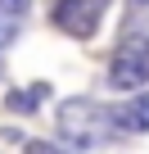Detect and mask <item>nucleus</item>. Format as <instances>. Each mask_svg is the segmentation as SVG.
Listing matches in <instances>:
<instances>
[{"label": "nucleus", "mask_w": 149, "mask_h": 154, "mask_svg": "<svg viewBox=\"0 0 149 154\" xmlns=\"http://www.w3.org/2000/svg\"><path fill=\"white\" fill-rule=\"evenodd\" d=\"M104 9H109V0H54L50 18H54V27H63L68 36H91V32L100 27Z\"/></svg>", "instance_id": "7ed1b4c3"}, {"label": "nucleus", "mask_w": 149, "mask_h": 154, "mask_svg": "<svg viewBox=\"0 0 149 154\" xmlns=\"http://www.w3.org/2000/svg\"><path fill=\"white\" fill-rule=\"evenodd\" d=\"M23 154H63V149H59V145H45V140H27Z\"/></svg>", "instance_id": "6e6552de"}, {"label": "nucleus", "mask_w": 149, "mask_h": 154, "mask_svg": "<svg viewBox=\"0 0 149 154\" xmlns=\"http://www.w3.org/2000/svg\"><path fill=\"white\" fill-rule=\"evenodd\" d=\"M113 127H127V131H149V95L136 91L131 100H122V109L113 113Z\"/></svg>", "instance_id": "20e7f679"}, {"label": "nucleus", "mask_w": 149, "mask_h": 154, "mask_svg": "<svg viewBox=\"0 0 149 154\" xmlns=\"http://www.w3.org/2000/svg\"><path fill=\"white\" fill-rule=\"evenodd\" d=\"M109 82L127 95H136L145 82H149V36H127L109 63Z\"/></svg>", "instance_id": "f03ea898"}, {"label": "nucleus", "mask_w": 149, "mask_h": 154, "mask_svg": "<svg viewBox=\"0 0 149 154\" xmlns=\"http://www.w3.org/2000/svg\"><path fill=\"white\" fill-rule=\"evenodd\" d=\"M45 95H50V86H45V82H36V86H27V91H14L5 104H9V113H36Z\"/></svg>", "instance_id": "39448f33"}, {"label": "nucleus", "mask_w": 149, "mask_h": 154, "mask_svg": "<svg viewBox=\"0 0 149 154\" xmlns=\"http://www.w3.org/2000/svg\"><path fill=\"white\" fill-rule=\"evenodd\" d=\"M14 36H18V18H5V14H0V50L14 45Z\"/></svg>", "instance_id": "0eeeda50"}, {"label": "nucleus", "mask_w": 149, "mask_h": 154, "mask_svg": "<svg viewBox=\"0 0 149 154\" xmlns=\"http://www.w3.org/2000/svg\"><path fill=\"white\" fill-rule=\"evenodd\" d=\"M54 127H59V140L72 145V149H95L113 136V113L95 100H63L59 113H54Z\"/></svg>", "instance_id": "f257e3e1"}, {"label": "nucleus", "mask_w": 149, "mask_h": 154, "mask_svg": "<svg viewBox=\"0 0 149 154\" xmlns=\"http://www.w3.org/2000/svg\"><path fill=\"white\" fill-rule=\"evenodd\" d=\"M27 9H32V0H0V14H5V18H18L23 23Z\"/></svg>", "instance_id": "423d86ee"}, {"label": "nucleus", "mask_w": 149, "mask_h": 154, "mask_svg": "<svg viewBox=\"0 0 149 154\" xmlns=\"http://www.w3.org/2000/svg\"><path fill=\"white\" fill-rule=\"evenodd\" d=\"M136 5H149V0H136Z\"/></svg>", "instance_id": "1a4fd4ad"}]
</instances>
